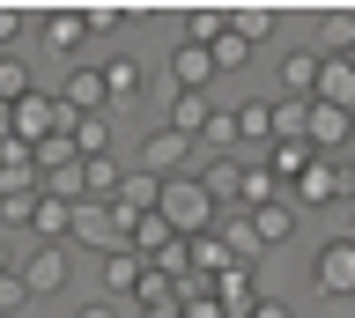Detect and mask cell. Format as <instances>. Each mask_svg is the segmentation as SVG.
Here are the masks:
<instances>
[{
  "instance_id": "34",
  "label": "cell",
  "mask_w": 355,
  "mask_h": 318,
  "mask_svg": "<svg viewBox=\"0 0 355 318\" xmlns=\"http://www.w3.org/2000/svg\"><path fill=\"white\" fill-rule=\"evenodd\" d=\"M200 141H207V148H222V156H237V118H230V112H207Z\"/></svg>"
},
{
  "instance_id": "30",
  "label": "cell",
  "mask_w": 355,
  "mask_h": 318,
  "mask_svg": "<svg viewBox=\"0 0 355 318\" xmlns=\"http://www.w3.org/2000/svg\"><path fill=\"white\" fill-rule=\"evenodd\" d=\"M82 185H89V200H119V185H126L119 156H89L82 163Z\"/></svg>"
},
{
  "instance_id": "16",
  "label": "cell",
  "mask_w": 355,
  "mask_h": 318,
  "mask_svg": "<svg viewBox=\"0 0 355 318\" xmlns=\"http://www.w3.org/2000/svg\"><path fill=\"white\" fill-rule=\"evenodd\" d=\"M215 303H222V318H244V311H252V303H259L252 267H222V274H215Z\"/></svg>"
},
{
  "instance_id": "36",
  "label": "cell",
  "mask_w": 355,
  "mask_h": 318,
  "mask_svg": "<svg viewBox=\"0 0 355 318\" xmlns=\"http://www.w3.org/2000/svg\"><path fill=\"white\" fill-rule=\"evenodd\" d=\"M119 15H126V8H104V0H96V8H82L89 37H111V30H119Z\"/></svg>"
},
{
  "instance_id": "6",
  "label": "cell",
  "mask_w": 355,
  "mask_h": 318,
  "mask_svg": "<svg viewBox=\"0 0 355 318\" xmlns=\"http://www.w3.org/2000/svg\"><path fill=\"white\" fill-rule=\"evenodd\" d=\"M304 141L318 148V156H355V112H333V104L311 96L304 104Z\"/></svg>"
},
{
  "instance_id": "32",
  "label": "cell",
  "mask_w": 355,
  "mask_h": 318,
  "mask_svg": "<svg viewBox=\"0 0 355 318\" xmlns=\"http://www.w3.org/2000/svg\"><path fill=\"white\" fill-rule=\"evenodd\" d=\"M30 89H37V82H30V60H22V52H0V104H22Z\"/></svg>"
},
{
  "instance_id": "4",
  "label": "cell",
  "mask_w": 355,
  "mask_h": 318,
  "mask_svg": "<svg viewBox=\"0 0 355 318\" xmlns=\"http://www.w3.org/2000/svg\"><path fill=\"white\" fill-rule=\"evenodd\" d=\"M193 148L200 141L178 134V126H148V134H141V170H148V178H185V170H193Z\"/></svg>"
},
{
  "instance_id": "7",
  "label": "cell",
  "mask_w": 355,
  "mask_h": 318,
  "mask_svg": "<svg viewBox=\"0 0 355 318\" xmlns=\"http://www.w3.org/2000/svg\"><path fill=\"white\" fill-rule=\"evenodd\" d=\"M15 274H22V289H30V296H60L67 281H74V259H67V245H30L15 259Z\"/></svg>"
},
{
  "instance_id": "21",
  "label": "cell",
  "mask_w": 355,
  "mask_h": 318,
  "mask_svg": "<svg viewBox=\"0 0 355 318\" xmlns=\"http://www.w3.org/2000/svg\"><path fill=\"white\" fill-rule=\"evenodd\" d=\"M67 229H74V207H67V200H52V193H37L30 237H37V245H67Z\"/></svg>"
},
{
  "instance_id": "31",
  "label": "cell",
  "mask_w": 355,
  "mask_h": 318,
  "mask_svg": "<svg viewBox=\"0 0 355 318\" xmlns=\"http://www.w3.org/2000/svg\"><path fill=\"white\" fill-rule=\"evenodd\" d=\"M111 118L119 112H96V118H74V156H111Z\"/></svg>"
},
{
  "instance_id": "42",
  "label": "cell",
  "mask_w": 355,
  "mask_h": 318,
  "mask_svg": "<svg viewBox=\"0 0 355 318\" xmlns=\"http://www.w3.org/2000/svg\"><path fill=\"white\" fill-rule=\"evenodd\" d=\"M340 163H348V200H355V156H340Z\"/></svg>"
},
{
  "instance_id": "2",
  "label": "cell",
  "mask_w": 355,
  "mask_h": 318,
  "mask_svg": "<svg viewBox=\"0 0 355 318\" xmlns=\"http://www.w3.org/2000/svg\"><path fill=\"white\" fill-rule=\"evenodd\" d=\"M8 134H15L22 148H37V141H52V134H74V112H67L52 89H30L15 104V126H8Z\"/></svg>"
},
{
  "instance_id": "27",
  "label": "cell",
  "mask_w": 355,
  "mask_h": 318,
  "mask_svg": "<svg viewBox=\"0 0 355 318\" xmlns=\"http://www.w3.org/2000/svg\"><path fill=\"white\" fill-rule=\"evenodd\" d=\"M274 23H282V15H274L266 0H244V8H230V30H237L244 45H259V37H274Z\"/></svg>"
},
{
  "instance_id": "11",
  "label": "cell",
  "mask_w": 355,
  "mask_h": 318,
  "mask_svg": "<svg viewBox=\"0 0 355 318\" xmlns=\"http://www.w3.org/2000/svg\"><path fill=\"white\" fill-rule=\"evenodd\" d=\"M96 74H104V96H111V112H119V104H133V96L148 89V67H141V60H133L126 45H119V52H104V60H96Z\"/></svg>"
},
{
  "instance_id": "5",
  "label": "cell",
  "mask_w": 355,
  "mask_h": 318,
  "mask_svg": "<svg viewBox=\"0 0 355 318\" xmlns=\"http://www.w3.org/2000/svg\"><path fill=\"white\" fill-rule=\"evenodd\" d=\"M311 289L355 303V237H326V245H318V259H311Z\"/></svg>"
},
{
  "instance_id": "3",
  "label": "cell",
  "mask_w": 355,
  "mask_h": 318,
  "mask_svg": "<svg viewBox=\"0 0 355 318\" xmlns=\"http://www.w3.org/2000/svg\"><path fill=\"white\" fill-rule=\"evenodd\" d=\"M67 245H89V251H119L126 245V215H119V207L111 200H74V229H67Z\"/></svg>"
},
{
  "instance_id": "43",
  "label": "cell",
  "mask_w": 355,
  "mask_h": 318,
  "mask_svg": "<svg viewBox=\"0 0 355 318\" xmlns=\"http://www.w3.org/2000/svg\"><path fill=\"white\" fill-rule=\"evenodd\" d=\"M348 60H355V52H348Z\"/></svg>"
},
{
  "instance_id": "33",
  "label": "cell",
  "mask_w": 355,
  "mask_h": 318,
  "mask_svg": "<svg viewBox=\"0 0 355 318\" xmlns=\"http://www.w3.org/2000/svg\"><path fill=\"white\" fill-rule=\"evenodd\" d=\"M30 215H37V185H8V193H0V222L30 229Z\"/></svg>"
},
{
  "instance_id": "25",
  "label": "cell",
  "mask_w": 355,
  "mask_h": 318,
  "mask_svg": "<svg viewBox=\"0 0 355 318\" xmlns=\"http://www.w3.org/2000/svg\"><path fill=\"white\" fill-rule=\"evenodd\" d=\"M318 104L355 112V60H326V74H318Z\"/></svg>"
},
{
  "instance_id": "19",
  "label": "cell",
  "mask_w": 355,
  "mask_h": 318,
  "mask_svg": "<svg viewBox=\"0 0 355 318\" xmlns=\"http://www.w3.org/2000/svg\"><path fill=\"white\" fill-rule=\"evenodd\" d=\"M171 245H178V229L163 222V215H133L126 222V251H141V259H163Z\"/></svg>"
},
{
  "instance_id": "18",
  "label": "cell",
  "mask_w": 355,
  "mask_h": 318,
  "mask_svg": "<svg viewBox=\"0 0 355 318\" xmlns=\"http://www.w3.org/2000/svg\"><path fill=\"white\" fill-rule=\"evenodd\" d=\"M311 163H318V148H311L304 134H288V141H274V148H266V170H274V185H288V178H304Z\"/></svg>"
},
{
  "instance_id": "39",
  "label": "cell",
  "mask_w": 355,
  "mask_h": 318,
  "mask_svg": "<svg viewBox=\"0 0 355 318\" xmlns=\"http://www.w3.org/2000/svg\"><path fill=\"white\" fill-rule=\"evenodd\" d=\"M244 318H296V311H288L282 296H266V289H259V303H252V311H244Z\"/></svg>"
},
{
  "instance_id": "41",
  "label": "cell",
  "mask_w": 355,
  "mask_h": 318,
  "mask_svg": "<svg viewBox=\"0 0 355 318\" xmlns=\"http://www.w3.org/2000/svg\"><path fill=\"white\" fill-rule=\"evenodd\" d=\"M0 274H15V245H0Z\"/></svg>"
},
{
  "instance_id": "24",
  "label": "cell",
  "mask_w": 355,
  "mask_h": 318,
  "mask_svg": "<svg viewBox=\"0 0 355 318\" xmlns=\"http://www.w3.org/2000/svg\"><path fill=\"white\" fill-rule=\"evenodd\" d=\"M215 237H222V251H230V267H252V259H259V237H252L244 215H215Z\"/></svg>"
},
{
  "instance_id": "15",
  "label": "cell",
  "mask_w": 355,
  "mask_h": 318,
  "mask_svg": "<svg viewBox=\"0 0 355 318\" xmlns=\"http://www.w3.org/2000/svg\"><path fill=\"white\" fill-rule=\"evenodd\" d=\"M141 274H148V259L119 245V251L104 259V296H111V303H133V289H141Z\"/></svg>"
},
{
  "instance_id": "1",
  "label": "cell",
  "mask_w": 355,
  "mask_h": 318,
  "mask_svg": "<svg viewBox=\"0 0 355 318\" xmlns=\"http://www.w3.org/2000/svg\"><path fill=\"white\" fill-rule=\"evenodd\" d=\"M155 215H163V222H171L178 237H207L222 207L207 200V185H200V170H185V178H163V193H155Z\"/></svg>"
},
{
  "instance_id": "17",
  "label": "cell",
  "mask_w": 355,
  "mask_h": 318,
  "mask_svg": "<svg viewBox=\"0 0 355 318\" xmlns=\"http://www.w3.org/2000/svg\"><path fill=\"white\" fill-rule=\"evenodd\" d=\"M44 45H52V52H82L89 45V23H82V8H44Z\"/></svg>"
},
{
  "instance_id": "26",
  "label": "cell",
  "mask_w": 355,
  "mask_h": 318,
  "mask_svg": "<svg viewBox=\"0 0 355 318\" xmlns=\"http://www.w3.org/2000/svg\"><path fill=\"white\" fill-rule=\"evenodd\" d=\"M155 193H163V178H148V170H126V185H119V200H111V207L133 222V215H155Z\"/></svg>"
},
{
  "instance_id": "10",
  "label": "cell",
  "mask_w": 355,
  "mask_h": 318,
  "mask_svg": "<svg viewBox=\"0 0 355 318\" xmlns=\"http://www.w3.org/2000/svg\"><path fill=\"white\" fill-rule=\"evenodd\" d=\"M274 74H282L288 104H311V96H318V74H326V52H318V45H288Z\"/></svg>"
},
{
  "instance_id": "37",
  "label": "cell",
  "mask_w": 355,
  "mask_h": 318,
  "mask_svg": "<svg viewBox=\"0 0 355 318\" xmlns=\"http://www.w3.org/2000/svg\"><path fill=\"white\" fill-rule=\"evenodd\" d=\"M22 303H30V289H22V274H0V318H15Z\"/></svg>"
},
{
  "instance_id": "38",
  "label": "cell",
  "mask_w": 355,
  "mask_h": 318,
  "mask_svg": "<svg viewBox=\"0 0 355 318\" xmlns=\"http://www.w3.org/2000/svg\"><path fill=\"white\" fill-rule=\"evenodd\" d=\"M22 45V8H0V52Z\"/></svg>"
},
{
  "instance_id": "22",
  "label": "cell",
  "mask_w": 355,
  "mask_h": 318,
  "mask_svg": "<svg viewBox=\"0 0 355 318\" xmlns=\"http://www.w3.org/2000/svg\"><path fill=\"white\" fill-rule=\"evenodd\" d=\"M318 52L326 60H348L355 52V8H326L318 15Z\"/></svg>"
},
{
  "instance_id": "35",
  "label": "cell",
  "mask_w": 355,
  "mask_h": 318,
  "mask_svg": "<svg viewBox=\"0 0 355 318\" xmlns=\"http://www.w3.org/2000/svg\"><path fill=\"white\" fill-rule=\"evenodd\" d=\"M207 60H215V74H222V67H244V60H252V45L230 30V37H215V45H207Z\"/></svg>"
},
{
  "instance_id": "29",
  "label": "cell",
  "mask_w": 355,
  "mask_h": 318,
  "mask_svg": "<svg viewBox=\"0 0 355 318\" xmlns=\"http://www.w3.org/2000/svg\"><path fill=\"white\" fill-rule=\"evenodd\" d=\"M207 112H215L207 96H178V89H171V104H163V126H178V134H193V141H200V126H207Z\"/></svg>"
},
{
  "instance_id": "20",
  "label": "cell",
  "mask_w": 355,
  "mask_h": 318,
  "mask_svg": "<svg viewBox=\"0 0 355 318\" xmlns=\"http://www.w3.org/2000/svg\"><path fill=\"white\" fill-rule=\"evenodd\" d=\"M237 178H244V163H237V156H215V163H200V185H207V200H215L222 215L237 207Z\"/></svg>"
},
{
  "instance_id": "12",
  "label": "cell",
  "mask_w": 355,
  "mask_h": 318,
  "mask_svg": "<svg viewBox=\"0 0 355 318\" xmlns=\"http://www.w3.org/2000/svg\"><path fill=\"white\" fill-rule=\"evenodd\" d=\"M60 104H67L74 118H96V112H111L104 74H96V67H67V74H60Z\"/></svg>"
},
{
  "instance_id": "9",
  "label": "cell",
  "mask_w": 355,
  "mask_h": 318,
  "mask_svg": "<svg viewBox=\"0 0 355 318\" xmlns=\"http://www.w3.org/2000/svg\"><path fill=\"white\" fill-rule=\"evenodd\" d=\"M163 82H171L178 96H207V82H215V60H207V45H185V37H171V67H163Z\"/></svg>"
},
{
  "instance_id": "13",
  "label": "cell",
  "mask_w": 355,
  "mask_h": 318,
  "mask_svg": "<svg viewBox=\"0 0 355 318\" xmlns=\"http://www.w3.org/2000/svg\"><path fill=\"white\" fill-rule=\"evenodd\" d=\"M244 222H252V237H259V251L266 245H288V237H296V200H266V207H252V215H244Z\"/></svg>"
},
{
  "instance_id": "40",
  "label": "cell",
  "mask_w": 355,
  "mask_h": 318,
  "mask_svg": "<svg viewBox=\"0 0 355 318\" xmlns=\"http://www.w3.org/2000/svg\"><path fill=\"white\" fill-rule=\"evenodd\" d=\"M74 318H126V311H119V303H111V296H104V303H82V311H74Z\"/></svg>"
},
{
  "instance_id": "14",
  "label": "cell",
  "mask_w": 355,
  "mask_h": 318,
  "mask_svg": "<svg viewBox=\"0 0 355 318\" xmlns=\"http://www.w3.org/2000/svg\"><path fill=\"white\" fill-rule=\"evenodd\" d=\"M230 118H237V141H244V148H274V96H244Z\"/></svg>"
},
{
  "instance_id": "23",
  "label": "cell",
  "mask_w": 355,
  "mask_h": 318,
  "mask_svg": "<svg viewBox=\"0 0 355 318\" xmlns=\"http://www.w3.org/2000/svg\"><path fill=\"white\" fill-rule=\"evenodd\" d=\"M266 200H282L274 170H266V163H244V178H237V207H230V215H252V207H266Z\"/></svg>"
},
{
  "instance_id": "28",
  "label": "cell",
  "mask_w": 355,
  "mask_h": 318,
  "mask_svg": "<svg viewBox=\"0 0 355 318\" xmlns=\"http://www.w3.org/2000/svg\"><path fill=\"white\" fill-rule=\"evenodd\" d=\"M178 37H185V45H215V37H230V8H193V15L178 23Z\"/></svg>"
},
{
  "instance_id": "8",
  "label": "cell",
  "mask_w": 355,
  "mask_h": 318,
  "mask_svg": "<svg viewBox=\"0 0 355 318\" xmlns=\"http://www.w3.org/2000/svg\"><path fill=\"white\" fill-rule=\"evenodd\" d=\"M288 200H296V215H304V207H333V200H348V163H340V156H318L304 178L288 185Z\"/></svg>"
}]
</instances>
